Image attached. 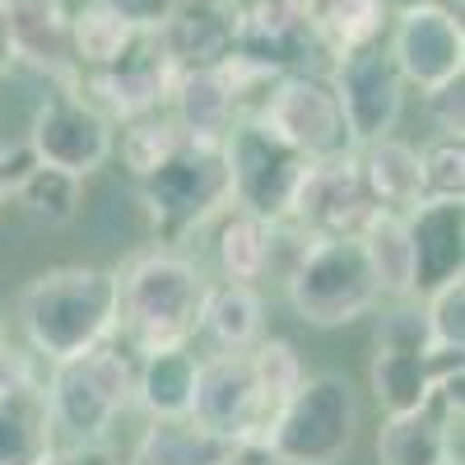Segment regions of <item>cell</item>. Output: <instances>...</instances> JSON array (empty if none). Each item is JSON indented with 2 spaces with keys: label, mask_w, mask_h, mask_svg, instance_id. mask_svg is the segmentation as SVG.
<instances>
[{
  "label": "cell",
  "mask_w": 465,
  "mask_h": 465,
  "mask_svg": "<svg viewBox=\"0 0 465 465\" xmlns=\"http://www.w3.org/2000/svg\"><path fill=\"white\" fill-rule=\"evenodd\" d=\"M19 326L37 359H70L116 335V270L56 265L19 293Z\"/></svg>",
  "instance_id": "obj_2"
},
{
  "label": "cell",
  "mask_w": 465,
  "mask_h": 465,
  "mask_svg": "<svg viewBox=\"0 0 465 465\" xmlns=\"http://www.w3.org/2000/svg\"><path fill=\"white\" fill-rule=\"evenodd\" d=\"M270 247H275V219H261L232 205V219L219 232V265L223 280L256 284L270 275Z\"/></svg>",
  "instance_id": "obj_29"
},
{
  "label": "cell",
  "mask_w": 465,
  "mask_h": 465,
  "mask_svg": "<svg viewBox=\"0 0 465 465\" xmlns=\"http://www.w3.org/2000/svg\"><path fill=\"white\" fill-rule=\"evenodd\" d=\"M359 242L368 252V265L377 275V289L386 298H414V280H410V232H405V214L396 210H372L359 228Z\"/></svg>",
  "instance_id": "obj_27"
},
{
  "label": "cell",
  "mask_w": 465,
  "mask_h": 465,
  "mask_svg": "<svg viewBox=\"0 0 465 465\" xmlns=\"http://www.w3.org/2000/svg\"><path fill=\"white\" fill-rule=\"evenodd\" d=\"M37 465H116V451L107 442H52Z\"/></svg>",
  "instance_id": "obj_35"
},
{
  "label": "cell",
  "mask_w": 465,
  "mask_h": 465,
  "mask_svg": "<svg viewBox=\"0 0 465 465\" xmlns=\"http://www.w3.org/2000/svg\"><path fill=\"white\" fill-rule=\"evenodd\" d=\"M116 465H144V460H140V456H131V460H116Z\"/></svg>",
  "instance_id": "obj_43"
},
{
  "label": "cell",
  "mask_w": 465,
  "mask_h": 465,
  "mask_svg": "<svg viewBox=\"0 0 465 465\" xmlns=\"http://www.w3.org/2000/svg\"><path fill=\"white\" fill-rule=\"evenodd\" d=\"M423 103H429V116L438 122L442 135H460L465 131V74H451V80L423 89Z\"/></svg>",
  "instance_id": "obj_34"
},
{
  "label": "cell",
  "mask_w": 465,
  "mask_h": 465,
  "mask_svg": "<svg viewBox=\"0 0 465 465\" xmlns=\"http://www.w3.org/2000/svg\"><path fill=\"white\" fill-rule=\"evenodd\" d=\"M447 465H451V460H447Z\"/></svg>",
  "instance_id": "obj_45"
},
{
  "label": "cell",
  "mask_w": 465,
  "mask_h": 465,
  "mask_svg": "<svg viewBox=\"0 0 465 465\" xmlns=\"http://www.w3.org/2000/svg\"><path fill=\"white\" fill-rule=\"evenodd\" d=\"M238 10H242V0H177L168 19L153 28L173 74L228 61L232 33H238Z\"/></svg>",
  "instance_id": "obj_18"
},
{
  "label": "cell",
  "mask_w": 465,
  "mask_h": 465,
  "mask_svg": "<svg viewBox=\"0 0 465 465\" xmlns=\"http://www.w3.org/2000/svg\"><path fill=\"white\" fill-rule=\"evenodd\" d=\"M381 5L391 15H401V10H414V5H456L460 10V0H381Z\"/></svg>",
  "instance_id": "obj_41"
},
{
  "label": "cell",
  "mask_w": 465,
  "mask_h": 465,
  "mask_svg": "<svg viewBox=\"0 0 465 465\" xmlns=\"http://www.w3.org/2000/svg\"><path fill=\"white\" fill-rule=\"evenodd\" d=\"M168 116L196 140H223L242 122V84L232 61L177 70L168 89Z\"/></svg>",
  "instance_id": "obj_19"
},
{
  "label": "cell",
  "mask_w": 465,
  "mask_h": 465,
  "mask_svg": "<svg viewBox=\"0 0 465 465\" xmlns=\"http://www.w3.org/2000/svg\"><path fill=\"white\" fill-rule=\"evenodd\" d=\"M107 10H116L131 28H159L168 19V10L177 5V0H103Z\"/></svg>",
  "instance_id": "obj_37"
},
{
  "label": "cell",
  "mask_w": 465,
  "mask_h": 465,
  "mask_svg": "<svg viewBox=\"0 0 465 465\" xmlns=\"http://www.w3.org/2000/svg\"><path fill=\"white\" fill-rule=\"evenodd\" d=\"M80 186L84 177H74L65 168H52V163H28L15 182V201L19 210L33 219V223H47V228H61L80 214Z\"/></svg>",
  "instance_id": "obj_28"
},
{
  "label": "cell",
  "mask_w": 465,
  "mask_h": 465,
  "mask_svg": "<svg viewBox=\"0 0 465 465\" xmlns=\"http://www.w3.org/2000/svg\"><path fill=\"white\" fill-rule=\"evenodd\" d=\"M302 15L312 24L326 56L377 43V37H386V28H391V10H386L381 0H302Z\"/></svg>",
  "instance_id": "obj_26"
},
{
  "label": "cell",
  "mask_w": 465,
  "mask_h": 465,
  "mask_svg": "<svg viewBox=\"0 0 465 465\" xmlns=\"http://www.w3.org/2000/svg\"><path fill=\"white\" fill-rule=\"evenodd\" d=\"M223 153H228L232 205L247 210V214H261V219H289L293 186L312 159L298 153L275 126H265L261 116H242V122L223 135Z\"/></svg>",
  "instance_id": "obj_9"
},
{
  "label": "cell",
  "mask_w": 465,
  "mask_h": 465,
  "mask_svg": "<svg viewBox=\"0 0 465 465\" xmlns=\"http://www.w3.org/2000/svg\"><path fill=\"white\" fill-rule=\"evenodd\" d=\"M10 43L15 65H33L52 84H74V43H70V10L65 0H19L10 5Z\"/></svg>",
  "instance_id": "obj_20"
},
{
  "label": "cell",
  "mask_w": 465,
  "mask_h": 465,
  "mask_svg": "<svg viewBox=\"0 0 465 465\" xmlns=\"http://www.w3.org/2000/svg\"><path fill=\"white\" fill-rule=\"evenodd\" d=\"M359 168H363V186L377 210H396L405 214L410 205L423 201L419 191V149L396 140V135H381L372 144H359Z\"/></svg>",
  "instance_id": "obj_24"
},
{
  "label": "cell",
  "mask_w": 465,
  "mask_h": 465,
  "mask_svg": "<svg viewBox=\"0 0 465 465\" xmlns=\"http://www.w3.org/2000/svg\"><path fill=\"white\" fill-rule=\"evenodd\" d=\"M33 359H37L33 349H15L10 340L0 344V396H5V391H15V386L43 381V377H37V363H33Z\"/></svg>",
  "instance_id": "obj_36"
},
{
  "label": "cell",
  "mask_w": 465,
  "mask_h": 465,
  "mask_svg": "<svg viewBox=\"0 0 465 465\" xmlns=\"http://www.w3.org/2000/svg\"><path fill=\"white\" fill-rule=\"evenodd\" d=\"M261 122L275 126L298 153H307V159H331V153L359 149L354 131H349L344 112H340V98H335L331 80L317 74V70L280 74V80L270 84V94H265Z\"/></svg>",
  "instance_id": "obj_12"
},
{
  "label": "cell",
  "mask_w": 465,
  "mask_h": 465,
  "mask_svg": "<svg viewBox=\"0 0 465 465\" xmlns=\"http://www.w3.org/2000/svg\"><path fill=\"white\" fill-rule=\"evenodd\" d=\"M80 98H89L107 122H135V116H149L168 103V89H173V65L159 47L153 28H135L126 37V47L107 56L103 65H89L74 74L70 84Z\"/></svg>",
  "instance_id": "obj_10"
},
{
  "label": "cell",
  "mask_w": 465,
  "mask_h": 465,
  "mask_svg": "<svg viewBox=\"0 0 465 465\" xmlns=\"http://www.w3.org/2000/svg\"><path fill=\"white\" fill-rule=\"evenodd\" d=\"M386 47L414 89H433L451 74H465V28L451 5H414L391 15Z\"/></svg>",
  "instance_id": "obj_16"
},
{
  "label": "cell",
  "mask_w": 465,
  "mask_h": 465,
  "mask_svg": "<svg viewBox=\"0 0 465 465\" xmlns=\"http://www.w3.org/2000/svg\"><path fill=\"white\" fill-rule=\"evenodd\" d=\"M196 372H201V359L191 354V344L140 349V359H135V405L149 419H159V414H191Z\"/></svg>",
  "instance_id": "obj_21"
},
{
  "label": "cell",
  "mask_w": 465,
  "mask_h": 465,
  "mask_svg": "<svg viewBox=\"0 0 465 465\" xmlns=\"http://www.w3.org/2000/svg\"><path fill=\"white\" fill-rule=\"evenodd\" d=\"M419 191L423 201H465V140L442 135L419 153Z\"/></svg>",
  "instance_id": "obj_31"
},
{
  "label": "cell",
  "mask_w": 465,
  "mask_h": 465,
  "mask_svg": "<svg viewBox=\"0 0 465 465\" xmlns=\"http://www.w3.org/2000/svg\"><path fill=\"white\" fill-rule=\"evenodd\" d=\"M261 74H293L312 70V56H326L312 24L302 15V0H242L232 52Z\"/></svg>",
  "instance_id": "obj_15"
},
{
  "label": "cell",
  "mask_w": 465,
  "mask_h": 465,
  "mask_svg": "<svg viewBox=\"0 0 465 465\" xmlns=\"http://www.w3.org/2000/svg\"><path fill=\"white\" fill-rule=\"evenodd\" d=\"M43 396L52 429L70 442H107L131 405H135V349L103 340L70 359H56L43 377Z\"/></svg>",
  "instance_id": "obj_5"
},
{
  "label": "cell",
  "mask_w": 465,
  "mask_h": 465,
  "mask_svg": "<svg viewBox=\"0 0 465 465\" xmlns=\"http://www.w3.org/2000/svg\"><path fill=\"white\" fill-rule=\"evenodd\" d=\"M10 340V331H5V312H0V344H5Z\"/></svg>",
  "instance_id": "obj_42"
},
{
  "label": "cell",
  "mask_w": 465,
  "mask_h": 465,
  "mask_svg": "<svg viewBox=\"0 0 465 465\" xmlns=\"http://www.w3.org/2000/svg\"><path fill=\"white\" fill-rule=\"evenodd\" d=\"M359 438V391L340 372H312L256 442L275 465H340Z\"/></svg>",
  "instance_id": "obj_6"
},
{
  "label": "cell",
  "mask_w": 465,
  "mask_h": 465,
  "mask_svg": "<svg viewBox=\"0 0 465 465\" xmlns=\"http://www.w3.org/2000/svg\"><path fill=\"white\" fill-rule=\"evenodd\" d=\"M196 335L210 344V354H219V349H252L265 335V302L256 284H238V280L210 284Z\"/></svg>",
  "instance_id": "obj_22"
},
{
  "label": "cell",
  "mask_w": 465,
  "mask_h": 465,
  "mask_svg": "<svg viewBox=\"0 0 465 465\" xmlns=\"http://www.w3.org/2000/svg\"><path fill=\"white\" fill-rule=\"evenodd\" d=\"M182 135H186V131L173 122L163 107L149 112V116H135V122H126V135H122V159H126V168L140 177V173H149L153 163H159Z\"/></svg>",
  "instance_id": "obj_32"
},
{
  "label": "cell",
  "mask_w": 465,
  "mask_h": 465,
  "mask_svg": "<svg viewBox=\"0 0 465 465\" xmlns=\"http://www.w3.org/2000/svg\"><path fill=\"white\" fill-rule=\"evenodd\" d=\"M135 186L153 238L163 247H182L191 232H201L214 214L232 205L223 140L182 135L149 173L135 177Z\"/></svg>",
  "instance_id": "obj_4"
},
{
  "label": "cell",
  "mask_w": 465,
  "mask_h": 465,
  "mask_svg": "<svg viewBox=\"0 0 465 465\" xmlns=\"http://www.w3.org/2000/svg\"><path fill=\"white\" fill-rule=\"evenodd\" d=\"M5 5H19V0H5Z\"/></svg>",
  "instance_id": "obj_44"
},
{
  "label": "cell",
  "mask_w": 465,
  "mask_h": 465,
  "mask_svg": "<svg viewBox=\"0 0 465 465\" xmlns=\"http://www.w3.org/2000/svg\"><path fill=\"white\" fill-rule=\"evenodd\" d=\"M232 451H238V442H228L214 429H205L196 414L149 419V429L135 447V456L144 465H223Z\"/></svg>",
  "instance_id": "obj_23"
},
{
  "label": "cell",
  "mask_w": 465,
  "mask_h": 465,
  "mask_svg": "<svg viewBox=\"0 0 465 465\" xmlns=\"http://www.w3.org/2000/svg\"><path fill=\"white\" fill-rule=\"evenodd\" d=\"M414 298L465 275V201H419L405 210Z\"/></svg>",
  "instance_id": "obj_17"
},
{
  "label": "cell",
  "mask_w": 465,
  "mask_h": 465,
  "mask_svg": "<svg viewBox=\"0 0 465 465\" xmlns=\"http://www.w3.org/2000/svg\"><path fill=\"white\" fill-rule=\"evenodd\" d=\"M52 438L56 429L47 414L43 381L15 386V391L0 396V465H37Z\"/></svg>",
  "instance_id": "obj_25"
},
{
  "label": "cell",
  "mask_w": 465,
  "mask_h": 465,
  "mask_svg": "<svg viewBox=\"0 0 465 465\" xmlns=\"http://www.w3.org/2000/svg\"><path fill=\"white\" fill-rule=\"evenodd\" d=\"M116 149V131L112 122L74 89L56 84L33 112L28 126V153L37 163L65 168L74 177H94Z\"/></svg>",
  "instance_id": "obj_13"
},
{
  "label": "cell",
  "mask_w": 465,
  "mask_h": 465,
  "mask_svg": "<svg viewBox=\"0 0 465 465\" xmlns=\"http://www.w3.org/2000/svg\"><path fill=\"white\" fill-rule=\"evenodd\" d=\"M28 163H33L28 149H0V205L15 196V182H19V173H24Z\"/></svg>",
  "instance_id": "obj_38"
},
{
  "label": "cell",
  "mask_w": 465,
  "mask_h": 465,
  "mask_svg": "<svg viewBox=\"0 0 465 465\" xmlns=\"http://www.w3.org/2000/svg\"><path fill=\"white\" fill-rule=\"evenodd\" d=\"M70 10V5H65ZM135 28L116 15V10H107L103 0H84L80 10H70V43H74V65L80 70H89V65H103L107 56H116L126 47V37H131Z\"/></svg>",
  "instance_id": "obj_30"
},
{
  "label": "cell",
  "mask_w": 465,
  "mask_h": 465,
  "mask_svg": "<svg viewBox=\"0 0 465 465\" xmlns=\"http://www.w3.org/2000/svg\"><path fill=\"white\" fill-rule=\"evenodd\" d=\"M423 322L438 349H465V275L423 293Z\"/></svg>",
  "instance_id": "obj_33"
},
{
  "label": "cell",
  "mask_w": 465,
  "mask_h": 465,
  "mask_svg": "<svg viewBox=\"0 0 465 465\" xmlns=\"http://www.w3.org/2000/svg\"><path fill=\"white\" fill-rule=\"evenodd\" d=\"M15 65V43H10V5L0 0V74Z\"/></svg>",
  "instance_id": "obj_39"
},
{
  "label": "cell",
  "mask_w": 465,
  "mask_h": 465,
  "mask_svg": "<svg viewBox=\"0 0 465 465\" xmlns=\"http://www.w3.org/2000/svg\"><path fill=\"white\" fill-rule=\"evenodd\" d=\"M331 89L340 98V112L349 131H354V144H372L381 135H391L401 112H405V74L386 47V37L377 43H363V47H349L340 56H331Z\"/></svg>",
  "instance_id": "obj_11"
},
{
  "label": "cell",
  "mask_w": 465,
  "mask_h": 465,
  "mask_svg": "<svg viewBox=\"0 0 465 465\" xmlns=\"http://www.w3.org/2000/svg\"><path fill=\"white\" fill-rule=\"evenodd\" d=\"M372 210L377 205L363 186L359 153L349 149L331 153V159H312L302 168L289 201V223H298L307 238H331V232H359Z\"/></svg>",
  "instance_id": "obj_14"
},
{
  "label": "cell",
  "mask_w": 465,
  "mask_h": 465,
  "mask_svg": "<svg viewBox=\"0 0 465 465\" xmlns=\"http://www.w3.org/2000/svg\"><path fill=\"white\" fill-rule=\"evenodd\" d=\"M223 465H275V460H270V456H265L256 442H247V447H238V451H232Z\"/></svg>",
  "instance_id": "obj_40"
},
{
  "label": "cell",
  "mask_w": 465,
  "mask_h": 465,
  "mask_svg": "<svg viewBox=\"0 0 465 465\" xmlns=\"http://www.w3.org/2000/svg\"><path fill=\"white\" fill-rule=\"evenodd\" d=\"M302 381L298 349L280 335H261L252 349H219L201 359L191 414L228 442H261L293 386Z\"/></svg>",
  "instance_id": "obj_1"
},
{
  "label": "cell",
  "mask_w": 465,
  "mask_h": 465,
  "mask_svg": "<svg viewBox=\"0 0 465 465\" xmlns=\"http://www.w3.org/2000/svg\"><path fill=\"white\" fill-rule=\"evenodd\" d=\"M284 284H289V307L307 326H322V331L368 317L381 298L359 232L312 238L284 275Z\"/></svg>",
  "instance_id": "obj_7"
},
{
  "label": "cell",
  "mask_w": 465,
  "mask_h": 465,
  "mask_svg": "<svg viewBox=\"0 0 465 465\" xmlns=\"http://www.w3.org/2000/svg\"><path fill=\"white\" fill-rule=\"evenodd\" d=\"M205 270L177 247H153L116 270V331L135 349L191 344L205 302Z\"/></svg>",
  "instance_id": "obj_3"
},
{
  "label": "cell",
  "mask_w": 465,
  "mask_h": 465,
  "mask_svg": "<svg viewBox=\"0 0 465 465\" xmlns=\"http://www.w3.org/2000/svg\"><path fill=\"white\" fill-rule=\"evenodd\" d=\"M465 368V349H438L419 307H396L377 322V354H372V396L386 414H405L429 401V391Z\"/></svg>",
  "instance_id": "obj_8"
}]
</instances>
